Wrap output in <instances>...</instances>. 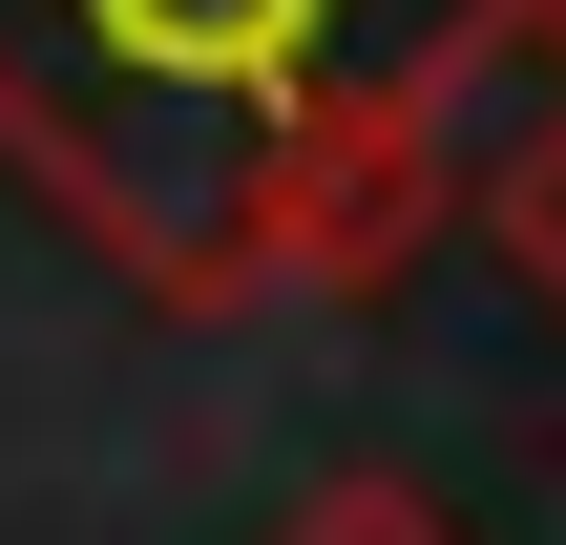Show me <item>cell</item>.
<instances>
[{"instance_id": "6da1fadb", "label": "cell", "mask_w": 566, "mask_h": 545, "mask_svg": "<svg viewBox=\"0 0 566 545\" xmlns=\"http://www.w3.org/2000/svg\"><path fill=\"white\" fill-rule=\"evenodd\" d=\"M315 42H336V0H42V21L0 42V105L63 126V168H105L126 105H189V126L252 147V126L294 105Z\"/></svg>"}]
</instances>
